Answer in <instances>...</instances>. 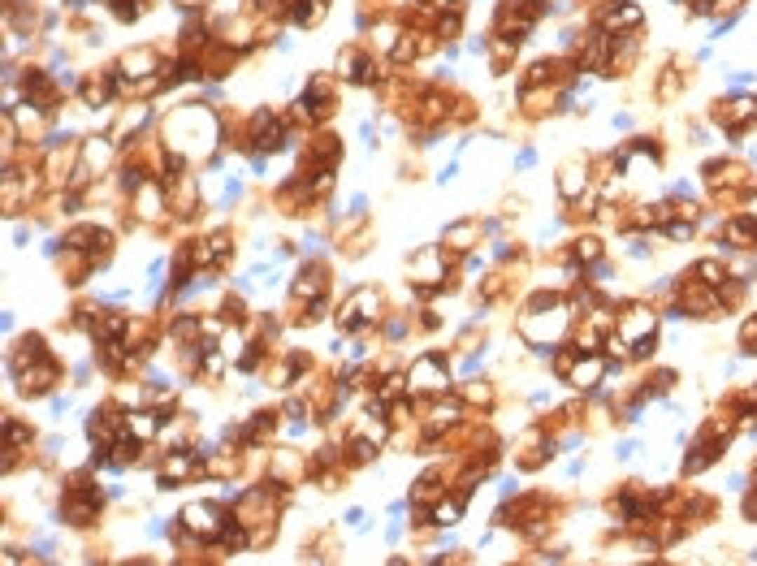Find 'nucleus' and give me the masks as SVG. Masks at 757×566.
<instances>
[{"instance_id": "obj_7", "label": "nucleus", "mask_w": 757, "mask_h": 566, "mask_svg": "<svg viewBox=\"0 0 757 566\" xmlns=\"http://www.w3.org/2000/svg\"><path fill=\"white\" fill-rule=\"evenodd\" d=\"M416 272H420V277H416L420 286H437V281H442V264H437V251H420V255H416Z\"/></svg>"}, {"instance_id": "obj_11", "label": "nucleus", "mask_w": 757, "mask_h": 566, "mask_svg": "<svg viewBox=\"0 0 757 566\" xmlns=\"http://www.w3.org/2000/svg\"><path fill=\"white\" fill-rule=\"evenodd\" d=\"M731 238H736L740 247H749V242L757 238V225H753V221H736V225H731Z\"/></svg>"}, {"instance_id": "obj_4", "label": "nucleus", "mask_w": 757, "mask_h": 566, "mask_svg": "<svg viewBox=\"0 0 757 566\" xmlns=\"http://www.w3.org/2000/svg\"><path fill=\"white\" fill-rule=\"evenodd\" d=\"M182 523H186L191 532H199V536H217V532L225 527V519H221L217 506H186V510H182Z\"/></svg>"}, {"instance_id": "obj_10", "label": "nucleus", "mask_w": 757, "mask_h": 566, "mask_svg": "<svg viewBox=\"0 0 757 566\" xmlns=\"http://www.w3.org/2000/svg\"><path fill=\"white\" fill-rule=\"evenodd\" d=\"M130 432L139 436V441H147V436H156V415H147V410L130 415Z\"/></svg>"}, {"instance_id": "obj_6", "label": "nucleus", "mask_w": 757, "mask_h": 566, "mask_svg": "<svg viewBox=\"0 0 757 566\" xmlns=\"http://www.w3.org/2000/svg\"><path fill=\"white\" fill-rule=\"evenodd\" d=\"M619 333L627 342H636V338H649L653 333V316L645 312V307H632V312H627L623 320H619Z\"/></svg>"}, {"instance_id": "obj_3", "label": "nucleus", "mask_w": 757, "mask_h": 566, "mask_svg": "<svg viewBox=\"0 0 757 566\" xmlns=\"http://www.w3.org/2000/svg\"><path fill=\"white\" fill-rule=\"evenodd\" d=\"M372 316H376V294H372V290H355V294H350V303L342 307L338 320H342V329H360V324H368Z\"/></svg>"}, {"instance_id": "obj_5", "label": "nucleus", "mask_w": 757, "mask_h": 566, "mask_svg": "<svg viewBox=\"0 0 757 566\" xmlns=\"http://www.w3.org/2000/svg\"><path fill=\"white\" fill-rule=\"evenodd\" d=\"M601 376H606V359H597V354H585V359H580V364L567 372V380L580 385V389H593Z\"/></svg>"}, {"instance_id": "obj_9", "label": "nucleus", "mask_w": 757, "mask_h": 566, "mask_svg": "<svg viewBox=\"0 0 757 566\" xmlns=\"http://www.w3.org/2000/svg\"><path fill=\"white\" fill-rule=\"evenodd\" d=\"M606 27H641V9L636 5H615L606 13Z\"/></svg>"}, {"instance_id": "obj_14", "label": "nucleus", "mask_w": 757, "mask_h": 566, "mask_svg": "<svg viewBox=\"0 0 757 566\" xmlns=\"http://www.w3.org/2000/svg\"><path fill=\"white\" fill-rule=\"evenodd\" d=\"M433 519H437V523H459V502H442V506L433 510Z\"/></svg>"}, {"instance_id": "obj_2", "label": "nucleus", "mask_w": 757, "mask_h": 566, "mask_svg": "<svg viewBox=\"0 0 757 566\" xmlns=\"http://www.w3.org/2000/svg\"><path fill=\"white\" fill-rule=\"evenodd\" d=\"M446 368H442V359L437 354H424V359H416V368H411V389H446Z\"/></svg>"}, {"instance_id": "obj_15", "label": "nucleus", "mask_w": 757, "mask_h": 566, "mask_svg": "<svg viewBox=\"0 0 757 566\" xmlns=\"http://www.w3.org/2000/svg\"><path fill=\"white\" fill-rule=\"evenodd\" d=\"M697 272H701V281H705V286H718V281H723V268H718L714 260H705V264H697Z\"/></svg>"}, {"instance_id": "obj_16", "label": "nucleus", "mask_w": 757, "mask_h": 566, "mask_svg": "<svg viewBox=\"0 0 757 566\" xmlns=\"http://www.w3.org/2000/svg\"><path fill=\"white\" fill-rule=\"evenodd\" d=\"M575 251H580V260H597V242H593V238H585Z\"/></svg>"}, {"instance_id": "obj_12", "label": "nucleus", "mask_w": 757, "mask_h": 566, "mask_svg": "<svg viewBox=\"0 0 757 566\" xmlns=\"http://www.w3.org/2000/svg\"><path fill=\"white\" fill-rule=\"evenodd\" d=\"M559 186H563V195H580V186H585V173H580V169H563V182H559Z\"/></svg>"}, {"instance_id": "obj_8", "label": "nucleus", "mask_w": 757, "mask_h": 566, "mask_svg": "<svg viewBox=\"0 0 757 566\" xmlns=\"http://www.w3.org/2000/svg\"><path fill=\"white\" fill-rule=\"evenodd\" d=\"M277 134H282V130H277V121H273L268 113H260V117H256V143H260V147H282V139H277Z\"/></svg>"}, {"instance_id": "obj_1", "label": "nucleus", "mask_w": 757, "mask_h": 566, "mask_svg": "<svg viewBox=\"0 0 757 566\" xmlns=\"http://www.w3.org/2000/svg\"><path fill=\"white\" fill-rule=\"evenodd\" d=\"M567 324H571V312H567L563 303H550V312H528L519 329H524L528 342H537V346L545 350V346H554V342L567 333Z\"/></svg>"}, {"instance_id": "obj_13", "label": "nucleus", "mask_w": 757, "mask_h": 566, "mask_svg": "<svg viewBox=\"0 0 757 566\" xmlns=\"http://www.w3.org/2000/svg\"><path fill=\"white\" fill-rule=\"evenodd\" d=\"M147 65H156L151 53H139V57H125V74H147Z\"/></svg>"}]
</instances>
